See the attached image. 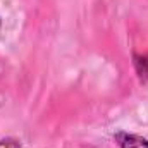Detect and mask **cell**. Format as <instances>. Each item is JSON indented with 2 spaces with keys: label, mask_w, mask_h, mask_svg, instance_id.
Segmentation results:
<instances>
[{
  "label": "cell",
  "mask_w": 148,
  "mask_h": 148,
  "mask_svg": "<svg viewBox=\"0 0 148 148\" xmlns=\"http://www.w3.org/2000/svg\"><path fill=\"white\" fill-rule=\"evenodd\" d=\"M117 143L121 148H148V141L141 136L136 134H127V133H119L115 136Z\"/></svg>",
  "instance_id": "cell-1"
},
{
  "label": "cell",
  "mask_w": 148,
  "mask_h": 148,
  "mask_svg": "<svg viewBox=\"0 0 148 148\" xmlns=\"http://www.w3.org/2000/svg\"><path fill=\"white\" fill-rule=\"evenodd\" d=\"M0 148H21L17 140H12V138H7V140H2L0 141Z\"/></svg>",
  "instance_id": "cell-2"
}]
</instances>
